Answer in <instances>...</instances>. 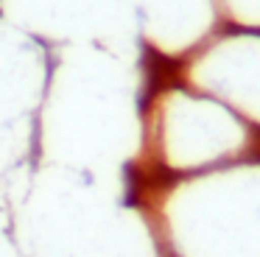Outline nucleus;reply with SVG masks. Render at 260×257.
<instances>
[{
    "label": "nucleus",
    "instance_id": "obj_1",
    "mask_svg": "<svg viewBox=\"0 0 260 257\" xmlns=\"http://www.w3.org/2000/svg\"><path fill=\"white\" fill-rule=\"evenodd\" d=\"M148 151L171 179L204 173L254 156V126L218 98L176 81L151 101Z\"/></svg>",
    "mask_w": 260,
    "mask_h": 257
},
{
    "label": "nucleus",
    "instance_id": "obj_2",
    "mask_svg": "<svg viewBox=\"0 0 260 257\" xmlns=\"http://www.w3.org/2000/svg\"><path fill=\"white\" fill-rule=\"evenodd\" d=\"M179 81L226 104L249 126H260V31L232 28L190 50Z\"/></svg>",
    "mask_w": 260,
    "mask_h": 257
}]
</instances>
